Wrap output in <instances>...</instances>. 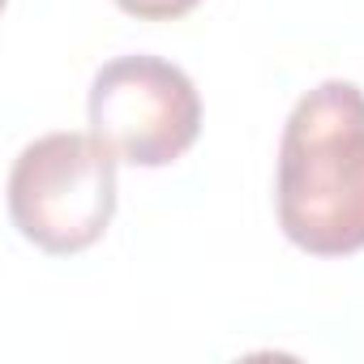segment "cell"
<instances>
[{
  "instance_id": "1",
  "label": "cell",
  "mask_w": 364,
  "mask_h": 364,
  "mask_svg": "<svg viewBox=\"0 0 364 364\" xmlns=\"http://www.w3.org/2000/svg\"><path fill=\"white\" fill-rule=\"evenodd\" d=\"M279 223L317 257L364 249V90L321 82L309 90L279 141Z\"/></svg>"
},
{
  "instance_id": "2",
  "label": "cell",
  "mask_w": 364,
  "mask_h": 364,
  "mask_svg": "<svg viewBox=\"0 0 364 364\" xmlns=\"http://www.w3.org/2000/svg\"><path fill=\"white\" fill-rule=\"evenodd\" d=\"M9 215L43 253L90 249L116 215V150L95 133L35 137L9 171Z\"/></svg>"
},
{
  "instance_id": "3",
  "label": "cell",
  "mask_w": 364,
  "mask_h": 364,
  "mask_svg": "<svg viewBox=\"0 0 364 364\" xmlns=\"http://www.w3.org/2000/svg\"><path fill=\"white\" fill-rule=\"evenodd\" d=\"M90 133L133 167L180 159L202 129V99L185 69L159 56H116L90 82Z\"/></svg>"
},
{
  "instance_id": "4",
  "label": "cell",
  "mask_w": 364,
  "mask_h": 364,
  "mask_svg": "<svg viewBox=\"0 0 364 364\" xmlns=\"http://www.w3.org/2000/svg\"><path fill=\"white\" fill-rule=\"evenodd\" d=\"M116 5L141 22H171V18H185L189 9H198V0H116Z\"/></svg>"
}]
</instances>
